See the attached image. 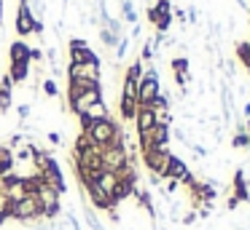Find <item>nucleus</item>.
I'll list each match as a JSON object with an SVG mask.
<instances>
[{"instance_id": "obj_16", "label": "nucleus", "mask_w": 250, "mask_h": 230, "mask_svg": "<svg viewBox=\"0 0 250 230\" xmlns=\"http://www.w3.org/2000/svg\"><path fill=\"white\" fill-rule=\"evenodd\" d=\"M8 78L11 83H24L30 78V62H19V64H8Z\"/></svg>"}, {"instance_id": "obj_6", "label": "nucleus", "mask_w": 250, "mask_h": 230, "mask_svg": "<svg viewBox=\"0 0 250 230\" xmlns=\"http://www.w3.org/2000/svg\"><path fill=\"white\" fill-rule=\"evenodd\" d=\"M169 155H172L169 150H159V147H153V150H148V153H143V163H146V169L151 171V174L164 177V169H167Z\"/></svg>"}, {"instance_id": "obj_29", "label": "nucleus", "mask_w": 250, "mask_h": 230, "mask_svg": "<svg viewBox=\"0 0 250 230\" xmlns=\"http://www.w3.org/2000/svg\"><path fill=\"white\" fill-rule=\"evenodd\" d=\"M17 112H19V121H27V118L33 115V105H27V102H24V105L17 107Z\"/></svg>"}, {"instance_id": "obj_3", "label": "nucleus", "mask_w": 250, "mask_h": 230, "mask_svg": "<svg viewBox=\"0 0 250 230\" xmlns=\"http://www.w3.org/2000/svg\"><path fill=\"white\" fill-rule=\"evenodd\" d=\"M41 217H43V209H41L38 198H35L33 193L24 195V198H19V201H14L11 206H8V219H17V222L30 225V222H35V219H41Z\"/></svg>"}, {"instance_id": "obj_32", "label": "nucleus", "mask_w": 250, "mask_h": 230, "mask_svg": "<svg viewBox=\"0 0 250 230\" xmlns=\"http://www.w3.org/2000/svg\"><path fill=\"white\" fill-rule=\"evenodd\" d=\"M226 209H229V212H237V209H239V201H237L234 195H229V201H226Z\"/></svg>"}, {"instance_id": "obj_24", "label": "nucleus", "mask_w": 250, "mask_h": 230, "mask_svg": "<svg viewBox=\"0 0 250 230\" xmlns=\"http://www.w3.org/2000/svg\"><path fill=\"white\" fill-rule=\"evenodd\" d=\"M231 144H234L237 150H250V139H248V134H245V128H237V134H234Z\"/></svg>"}, {"instance_id": "obj_25", "label": "nucleus", "mask_w": 250, "mask_h": 230, "mask_svg": "<svg viewBox=\"0 0 250 230\" xmlns=\"http://www.w3.org/2000/svg\"><path fill=\"white\" fill-rule=\"evenodd\" d=\"M237 56L245 64V70L250 72V43H237Z\"/></svg>"}, {"instance_id": "obj_8", "label": "nucleus", "mask_w": 250, "mask_h": 230, "mask_svg": "<svg viewBox=\"0 0 250 230\" xmlns=\"http://www.w3.org/2000/svg\"><path fill=\"white\" fill-rule=\"evenodd\" d=\"M17 32L19 35H33L35 32V16L30 14V5L27 0H19V8H17Z\"/></svg>"}, {"instance_id": "obj_17", "label": "nucleus", "mask_w": 250, "mask_h": 230, "mask_svg": "<svg viewBox=\"0 0 250 230\" xmlns=\"http://www.w3.org/2000/svg\"><path fill=\"white\" fill-rule=\"evenodd\" d=\"M137 99H126V96H121L119 99V112H121V118L124 121H135V115H137Z\"/></svg>"}, {"instance_id": "obj_12", "label": "nucleus", "mask_w": 250, "mask_h": 230, "mask_svg": "<svg viewBox=\"0 0 250 230\" xmlns=\"http://www.w3.org/2000/svg\"><path fill=\"white\" fill-rule=\"evenodd\" d=\"M188 174V166H186V160H180L178 155H169L167 160V169H164V177H169V179H183V177Z\"/></svg>"}, {"instance_id": "obj_27", "label": "nucleus", "mask_w": 250, "mask_h": 230, "mask_svg": "<svg viewBox=\"0 0 250 230\" xmlns=\"http://www.w3.org/2000/svg\"><path fill=\"white\" fill-rule=\"evenodd\" d=\"M126 51H129V37H121V40L116 43V62H121V59L126 56Z\"/></svg>"}, {"instance_id": "obj_10", "label": "nucleus", "mask_w": 250, "mask_h": 230, "mask_svg": "<svg viewBox=\"0 0 250 230\" xmlns=\"http://www.w3.org/2000/svg\"><path fill=\"white\" fill-rule=\"evenodd\" d=\"M135 126H137V134H148L153 126H156V112H153L151 107H137Z\"/></svg>"}, {"instance_id": "obj_23", "label": "nucleus", "mask_w": 250, "mask_h": 230, "mask_svg": "<svg viewBox=\"0 0 250 230\" xmlns=\"http://www.w3.org/2000/svg\"><path fill=\"white\" fill-rule=\"evenodd\" d=\"M41 86H43V94L49 96V99H57V96L62 94V91H60V86H57V80H54V78H46Z\"/></svg>"}, {"instance_id": "obj_19", "label": "nucleus", "mask_w": 250, "mask_h": 230, "mask_svg": "<svg viewBox=\"0 0 250 230\" xmlns=\"http://www.w3.org/2000/svg\"><path fill=\"white\" fill-rule=\"evenodd\" d=\"M143 72H146V70H143V62H140V59H135V62H132L129 67H126L124 78H129V80H137V83H140Z\"/></svg>"}, {"instance_id": "obj_18", "label": "nucleus", "mask_w": 250, "mask_h": 230, "mask_svg": "<svg viewBox=\"0 0 250 230\" xmlns=\"http://www.w3.org/2000/svg\"><path fill=\"white\" fill-rule=\"evenodd\" d=\"M83 222L89 225V230H105V225L97 217V209H92L89 203H83Z\"/></svg>"}, {"instance_id": "obj_26", "label": "nucleus", "mask_w": 250, "mask_h": 230, "mask_svg": "<svg viewBox=\"0 0 250 230\" xmlns=\"http://www.w3.org/2000/svg\"><path fill=\"white\" fill-rule=\"evenodd\" d=\"M100 40H103L108 48H116V43H119L121 37H119V35H113L110 30H105V27H100Z\"/></svg>"}, {"instance_id": "obj_22", "label": "nucleus", "mask_w": 250, "mask_h": 230, "mask_svg": "<svg viewBox=\"0 0 250 230\" xmlns=\"http://www.w3.org/2000/svg\"><path fill=\"white\" fill-rule=\"evenodd\" d=\"M121 96H126V99H137V80L124 78V83H121Z\"/></svg>"}, {"instance_id": "obj_1", "label": "nucleus", "mask_w": 250, "mask_h": 230, "mask_svg": "<svg viewBox=\"0 0 250 230\" xmlns=\"http://www.w3.org/2000/svg\"><path fill=\"white\" fill-rule=\"evenodd\" d=\"M100 99H103V83L100 80H67V107L76 115H83Z\"/></svg>"}, {"instance_id": "obj_4", "label": "nucleus", "mask_w": 250, "mask_h": 230, "mask_svg": "<svg viewBox=\"0 0 250 230\" xmlns=\"http://www.w3.org/2000/svg\"><path fill=\"white\" fill-rule=\"evenodd\" d=\"M159 94H162V86H159V72L153 67H148L146 72H143L140 83H137V105L148 107Z\"/></svg>"}, {"instance_id": "obj_14", "label": "nucleus", "mask_w": 250, "mask_h": 230, "mask_svg": "<svg viewBox=\"0 0 250 230\" xmlns=\"http://www.w3.org/2000/svg\"><path fill=\"white\" fill-rule=\"evenodd\" d=\"M148 137H151V144L159 150H167L169 144V126H162V123H156V126L148 131Z\"/></svg>"}, {"instance_id": "obj_9", "label": "nucleus", "mask_w": 250, "mask_h": 230, "mask_svg": "<svg viewBox=\"0 0 250 230\" xmlns=\"http://www.w3.org/2000/svg\"><path fill=\"white\" fill-rule=\"evenodd\" d=\"M105 118H110V112H108V105H105V99H100V102H94L92 107H89L83 115H78V121H81V131L89 126V123H94V121H105Z\"/></svg>"}, {"instance_id": "obj_35", "label": "nucleus", "mask_w": 250, "mask_h": 230, "mask_svg": "<svg viewBox=\"0 0 250 230\" xmlns=\"http://www.w3.org/2000/svg\"><path fill=\"white\" fill-rule=\"evenodd\" d=\"M245 134H248V139H250V123H248V131H245Z\"/></svg>"}, {"instance_id": "obj_2", "label": "nucleus", "mask_w": 250, "mask_h": 230, "mask_svg": "<svg viewBox=\"0 0 250 230\" xmlns=\"http://www.w3.org/2000/svg\"><path fill=\"white\" fill-rule=\"evenodd\" d=\"M81 134L94 144V147H100V150H105V147H110V144H116L119 139H124V131H121V126L113 121V118H105V121L89 123Z\"/></svg>"}, {"instance_id": "obj_30", "label": "nucleus", "mask_w": 250, "mask_h": 230, "mask_svg": "<svg viewBox=\"0 0 250 230\" xmlns=\"http://www.w3.org/2000/svg\"><path fill=\"white\" fill-rule=\"evenodd\" d=\"M46 59H49V64H60V51H57L54 46L46 48Z\"/></svg>"}, {"instance_id": "obj_15", "label": "nucleus", "mask_w": 250, "mask_h": 230, "mask_svg": "<svg viewBox=\"0 0 250 230\" xmlns=\"http://www.w3.org/2000/svg\"><path fill=\"white\" fill-rule=\"evenodd\" d=\"M70 51V64H89V62H100V56L92 48H67Z\"/></svg>"}, {"instance_id": "obj_20", "label": "nucleus", "mask_w": 250, "mask_h": 230, "mask_svg": "<svg viewBox=\"0 0 250 230\" xmlns=\"http://www.w3.org/2000/svg\"><path fill=\"white\" fill-rule=\"evenodd\" d=\"M27 5H30V14L35 16V21H43V16H46V3L43 0H27Z\"/></svg>"}, {"instance_id": "obj_31", "label": "nucleus", "mask_w": 250, "mask_h": 230, "mask_svg": "<svg viewBox=\"0 0 250 230\" xmlns=\"http://www.w3.org/2000/svg\"><path fill=\"white\" fill-rule=\"evenodd\" d=\"M89 43L83 40V37H70V40H67V48H86Z\"/></svg>"}, {"instance_id": "obj_21", "label": "nucleus", "mask_w": 250, "mask_h": 230, "mask_svg": "<svg viewBox=\"0 0 250 230\" xmlns=\"http://www.w3.org/2000/svg\"><path fill=\"white\" fill-rule=\"evenodd\" d=\"M169 67H172L175 75H188V59H186V56H175L172 62H169Z\"/></svg>"}, {"instance_id": "obj_33", "label": "nucleus", "mask_w": 250, "mask_h": 230, "mask_svg": "<svg viewBox=\"0 0 250 230\" xmlns=\"http://www.w3.org/2000/svg\"><path fill=\"white\" fill-rule=\"evenodd\" d=\"M46 139H49L51 144H60V142H62V137H60L57 131H49V134H46Z\"/></svg>"}, {"instance_id": "obj_34", "label": "nucleus", "mask_w": 250, "mask_h": 230, "mask_svg": "<svg viewBox=\"0 0 250 230\" xmlns=\"http://www.w3.org/2000/svg\"><path fill=\"white\" fill-rule=\"evenodd\" d=\"M0 21H3V0H0Z\"/></svg>"}, {"instance_id": "obj_7", "label": "nucleus", "mask_w": 250, "mask_h": 230, "mask_svg": "<svg viewBox=\"0 0 250 230\" xmlns=\"http://www.w3.org/2000/svg\"><path fill=\"white\" fill-rule=\"evenodd\" d=\"M41 177H43V182H46V185H51L57 193H60V195L67 190L65 177H62V169H60V160H57V158H51V160H49V166H46V169L41 171Z\"/></svg>"}, {"instance_id": "obj_11", "label": "nucleus", "mask_w": 250, "mask_h": 230, "mask_svg": "<svg viewBox=\"0 0 250 230\" xmlns=\"http://www.w3.org/2000/svg\"><path fill=\"white\" fill-rule=\"evenodd\" d=\"M94 185L100 187V190L105 193V195H113V190H116V185H119V174L116 171H100L97 177H94Z\"/></svg>"}, {"instance_id": "obj_28", "label": "nucleus", "mask_w": 250, "mask_h": 230, "mask_svg": "<svg viewBox=\"0 0 250 230\" xmlns=\"http://www.w3.org/2000/svg\"><path fill=\"white\" fill-rule=\"evenodd\" d=\"M196 219H199V214H196V209H188V212H183V217H180V225L183 228H188V225H194Z\"/></svg>"}, {"instance_id": "obj_5", "label": "nucleus", "mask_w": 250, "mask_h": 230, "mask_svg": "<svg viewBox=\"0 0 250 230\" xmlns=\"http://www.w3.org/2000/svg\"><path fill=\"white\" fill-rule=\"evenodd\" d=\"M100 62H89V64H67L65 75L67 80H100Z\"/></svg>"}, {"instance_id": "obj_13", "label": "nucleus", "mask_w": 250, "mask_h": 230, "mask_svg": "<svg viewBox=\"0 0 250 230\" xmlns=\"http://www.w3.org/2000/svg\"><path fill=\"white\" fill-rule=\"evenodd\" d=\"M8 62L19 64V62H30V46L24 40H14L8 46Z\"/></svg>"}]
</instances>
